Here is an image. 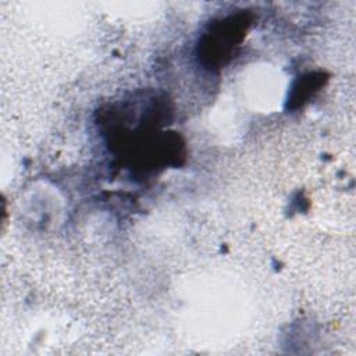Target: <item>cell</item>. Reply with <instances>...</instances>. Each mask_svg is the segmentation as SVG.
Instances as JSON below:
<instances>
[{"mask_svg": "<svg viewBox=\"0 0 356 356\" xmlns=\"http://www.w3.org/2000/svg\"><path fill=\"white\" fill-rule=\"evenodd\" d=\"M248 21L242 14L231 15L221 19L213 26V31L204 36L203 49L206 56L211 57V63H222L229 56L232 47L236 46L246 31Z\"/></svg>", "mask_w": 356, "mask_h": 356, "instance_id": "cell-1", "label": "cell"}, {"mask_svg": "<svg viewBox=\"0 0 356 356\" xmlns=\"http://www.w3.org/2000/svg\"><path fill=\"white\" fill-rule=\"evenodd\" d=\"M318 82H317V78L309 75L306 76L305 79H302L298 85V88L293 89V100L295 102H299L300 104L310 96V93L314 90L313 88H317Z\"/></svg>", "mask_w": 356, "mask_h": 356, "instance_id": "cell-2", "label": "cell"}]
</instances>
